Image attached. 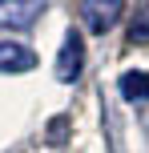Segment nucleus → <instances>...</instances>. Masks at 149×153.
<instances>
[{"mask_svg": "<svg viewBox=\"0 0 149 153\" xmlns=\"http://www.w3.org/2000/svg\"><path fill=\"white\" fill-rule=\"evenodd\" d=\"M77 12H81V20H85L89 32H109L121 20L125 4L121 0H85V4H77Z\"/></svg>", "mask_w": 149, "mask_h": 153, "instance_id": "f257e3e1", "label": "nucleus"}, {"mask_svg": "<svg viewBox=\"0 0 149 153\" xmlns=\"http://www.w3.org/2000/svg\"><path fill=\"white\" fill-rule=\"evenodd\" d=\"M85 69V40H81V32H69L61 45V56H56V81L73 85Z\"/></svg>", "mask_w": 149, "mask_h": 153, "instance_id": "f03ea898", "label": "nucleus"}, {"mask_svg": "<svg viewBox=\"0 0 149 153\" xmlns=\"http://www.w3.org/2000/svg\"><path fill=\"white\" fill-rule=\"evenodd\" d=\"M44 12V0H0V28H28Z\"/></svg>", "mask_w": 149, "mask_h": 153, "instance_id": "7ed1b4c3", "label": "nucleus"}, {"mask_svg": "<svg viewBox=\"0 0 149 153\" xmlns=\"http://www.w3.org/2000/svg\"><path fill=\"white\" fill-rule=\"evenodd\" d=\"M32 65H36V56H32L28 45H20V40H0V73H28Z\"/></svg>", "mask_w": 149, "mask_h": 153, "instance_id": "20e7f679", "label": "nucleus"}, {"mask_svg": "<svg viewBox=\"0 0 149 153\" xmlns=\"http://www.w3.org/2000/svg\"><path fill=\"white\" fill-rule=\"evenodd\" d=\"M121 97L133 101V105L149 101V73H125L121 76Z\"/></svg>", "mask_w": 149, "mask_h": 153, "instance_id": "39448f33", "label": "nucleus"}, {"mask_svg": "<svg viewBox=\"0 0 149 153\" xmlns=\"http://www.w3.org/2000/svg\"><path fill=\"white\" fill-rule=\"evenodd\" d=\"M129 36H133V45H149V8L133 16V28H129Z\"/></svg>", "mask_w": 149, "mask_h": 153, "instance_id": "423d86ee", "label": "nucleus"}]
</instances>
